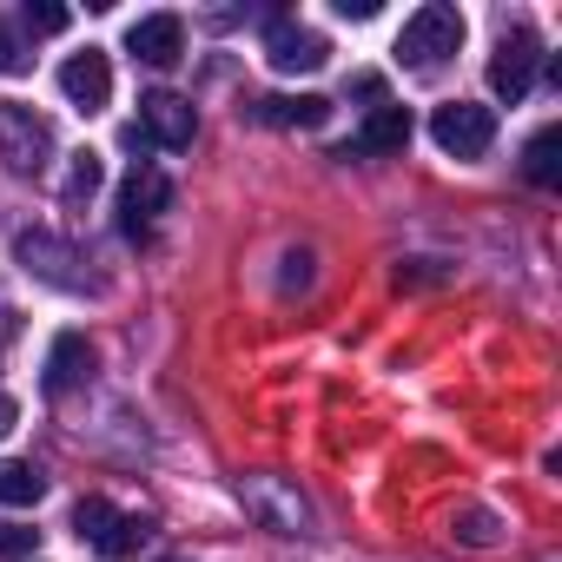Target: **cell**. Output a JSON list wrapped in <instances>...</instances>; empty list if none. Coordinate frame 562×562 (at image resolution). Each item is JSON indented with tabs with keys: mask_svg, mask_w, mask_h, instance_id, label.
<instances>
[{
	"mask_svg": "<svg viewBox=\"0 0 562 562\" xmlns=\"http://www.w3.org/2000/svg\"><path fill=\"white\" fill-rule=\"evenodd\" d=\"M457 47H463V14L450 8V0L417 8V14L404 21V34H397V54H404L411 67H437V60H450Z\"/></svg>",
	"mask_w": 562,
	"mask_h": 562,
	"instance_id": "1",
	"label": "cell"
},
{
	"mask_svg": "<svg viewBox=\"0 0 562 562\" xmlns=\"http://www.w3.org/2000/svg\"><path fill=\"white\" fill-rule=\"evenodd\" d=\"M430 139L450 153V159H483L496 146V113L476 106V100H443L430 113Z\"/></svg>",
	"mask_w": 562,
	"mask_h": 562,
	"instance_id": "2",
	"label": "cell"
},
{
	"mask_svg": "<svg viewBox=\"0 0 562 562\" xmlns=\"http://www.w3.org/2000/svg\"><path fill=\"white\" fill-rule=\"evenodd\" d=\"M74 536H80V542H93L100 555H133V549L153 536V522H146V516H126V509H113L106 496H80V509H74Z\"/></svg>",
	"mask_w": 562,
	"mask_h": 562,
	"instance_id": "3",
	"label": "cell"
},
{
	"mask_svg": "<svg viewBox=\"0 0 562 562\" xmlns=\"http://www.w3.org/2000/svg\"><path fill=\"white\" fill-rule=\"evenodd\" d=\"M0 159L14 172H41L54 159V126L21 100H0Z\"/></svg>",
	"mask_w": 562,
	"mask_h": 562,
	"instance_id": "4",
	"label": "cell"
},
{
	"mask_svg": "<svg viewBox=\"0 0 562 562\" xmlns=\"http://www.w3.org/2000/svg\"><path fill=\"white\" fill-rule=\"evenodd\" d=\"M536 67H542V41H536L529 27L503 34V41H496V60H490V93L516 106V100L536 87Z\"/></svg>",
	"mask_w": 562,
	"mask_h": 562,
	"instance_id": "5",
	"label": "cell"
},
{
	"mask_svg": "<svg viewBox=\"0 0 562 562\" xmlns=\"http://www.w3.org/2000/svg\"><path fill=\"white\" fill-rule=\"evenodd\" d=\"M166 205H172V179L139 159V166L126 172V186H120V232H126V238H146V225H153Z\"/></svg>",
	"mask_w": 562,
	"mask_h": 562,
	"instance_id": "6",
	"label": "cell"
},
{
	"mask_svg": "<svg viewBox=\"0 0 562 562\" xmlns=\"http://www.w3.org/2000/svg\"><path fill=\"white\" fill-rule=\"evenodd\" d=\"M133 126H139L153 146L179 153V146H192V133H199V113H192V100H179V93H146Z\"/></svg>",
	"mask_w": 562,
	"mask_h": 562,
	"instance_id": "7",
	"label": "cell"
},
{
	"mask_svg": "<svg viewBox=\"0 0 562 562\" xmlns=\"http://www.w3.org/2000/svg\"><path fill=\"white\" fill-rule=\"evenodd\" d=\"M265 60H271L278 74H318V67L331 60V41H325V34H312V27H299V21H271Z\"/></svg>",
	"mask_w": 562,
	"mask_h": 562,
	"instance_id": "8",
	"label": "cell"
},
{
	"mask_svg": "<svg viewBox=\"0 0 562 562\" xmlns=\"http://www.w3.org/2000/svg\"><path fill=\"white\" fill-rule=\"evenodd\" d=\"M60 93H67V106H80V113H100V106L113 100V60H106L100 47L74 54V60L60 67Z\"/></svg>",
	"mask_w": 562,
	"mask_h": 562,
	"instance_id": "9",
	"label": "cell"
},
{
	"mask_svg": "<svg viewBox=\"0 0 562 562\" xmlns=\"http://www.w3.org/2000/svg\"><path fill=\"white\" fill-rule=\"evenodd\" d=\"M126 47H133L146 67H172V60L186 54V21H179V14H146V21L126 27Z\"/></svg>",
	"mask_w": 562,
	"mask_h": 562,
	"instance_id": "10",
	"label": "cell"
},
{
	"mask_svg": "<svg viewBox=\"0 0 562 562\" xmlns=\"http://www.w3.org/2000/svg\"><path fill=\"white\" fill-rule=\"evenodd\" d=\"M411 133H417V120H411V106H397V100H384V106H371V120H364V133L351 139V159H364V153H404V146H411Z\"/></svg>",
	"mask_w": 562,
	"mask_h": 562,
	"instance_id": "11",
	"label": "cell"
},
{
	"mask_svg": "<svg viewBox=\"0 0 562 562\" xmlns=\"http://www.w3.org/2000/svg\"><path fill=\"white\" fill-rule=\"evenodd\" d=\"M258 120L265 126H299V133H312V126L331 120V100H318V93H271V100H258Z\"/></svg>",
	"mask_w": 562,
	"mask_h": 562,
	"instance_id": "12",
	"label": "cell"
},
{
	"mask_svg": "<svg viewBox=\"0 0 562 562\" xmlns=\"http://www.w3.org/2000/svg\"><path fill=\"white\" fill-rule=\"evenodd\" d=\"M14 251H21V265H27V271L54 278V285H74V292L87 285V278H74V271H67V265H80V258H74L67 245H54L47 232H21V245H14Z\"/></svg>",
	"mask_w": 562,
	"mask_h": 562,
	"instance_id": "13",
	"label": "cell"
},
{
	"mask_svg": "<svg viewBox=\"0 0 562 562\" xmlns=\"http://www.w3.org/2000/svg\"><path fill=\"white\" fill-rule=\"evenodd\" d=\"M87 371H93V345H87L80 331H60V338H54V351H47V391L60 397V391H74Z\"/></svg>",
	"mask_w": 562,
	"mask_h": 562,
	"instance_id": "14",
	"label": "cell"
},
{
	"mask_svg": "<svg viewBox=\"0 0 562 562\" xmlns=\"http://www.w3.org/2000/svg\"><path fill=\"white\" fill-rule=\"evenodd\" d=\"M41 496H47V476H41L34 463L0 457V503H8V509H34Z\"/></svg>",
	"mask_w": 562,
	"mask_h": 562,
	"instance_id": "15",
	"label": "cell"
},
{
	"mask_svg": "<svg viewBox=\"0 0 562 562\" xmlns=\"http://www.w3.org/2000/svg\"><path fill=\"white\" fill-rule=\"evenodd\" d=\"M522 172H529V186H562V126H542L522 146Z\"/></svg>",
	"mask_w": 562,
	"mask_h": 562,
	"instance_id": "16",
	"label": "cell"
},
{
	"mask_svg": "<svg viewBox=\"0 0 562 562\" xmlns=\"http://www.w3.org/2000/svg\"><path fill=\"white\" fill-rule=\"evenodd\" d=\"M100 179H106V166H100V153H74V166H67V205H80V199H93V192H100Z\"/></svg>",
	"mask_w": 562,
	"mask_h": 562,
	"instance_id": "17",
	"label": "cell"
},
{
	"mask_svg": "<svg viewBox=\"0 0 562 562\" xmlns=\"http://www.w3.org/2000/svg\"><path fill=\"white\" fill-rule=\"evenodd\" d=\"M21 21H27V34H67V8H60V0H27V8H21Z\"/></svg>",
	"mask_w": 562,
	"mask_h": 562,
	"instance_id": "18",
	"label": "cell"
},
{
	"mask_svg": "<svg viewBox=\"0 0 562 562\" xmlns=\"http://www.w3.org/2000/svg\"><path fill=\"white\" fill-rule=\"evenodd\" d=\"M27 67H34V54H27V41H21V34H14L8 21H0V74H8V80H14V74H27Z\"/></svg>",
	"mask_w": 562,
	"mask_h": 562,
	"instance_id": "19",
	"label": "cell"
},
{
	"mask_svg": "<svg viewBox=\"0 0 562 562\" xmlns=\"http://www.w3.org/2000/svg\"><path fill=\"white\" fill-rule=\"evenodd\" d=\"M450 529H457L463 542H476V549H490V542H496V516H490V509H463Z\"/></svg>",
	"mask_w": 562,
	"mask_h": 562,
	"instance_id": "20",
	"label": "cell"
},
{
	"mask_svg": "<svg viewBox=\"0 0 562 562\" xmlns=\"http://www.w3.org/2000/svg\"><path fill=\"white\" fill-rule=\"evenodd\" d=\"M34 542H41V529H21V522H0V562H21V555H34Z\"/></svg>",
	"mask_w": 562,
	"mask_h": 562,
	"instance_id": "21",
	"label": "cell"
},
{
	"mask_svg": "<svg viewBox=\"0 0 562 562\" xmlns=\"http://www.w3.org/2000/svg\"><path fill=\"white\" fill-rule=\"evenodd\" d=\"M305 265H312V251H292V258H285V292L312 285V271H305Z\"/></svg>",
	"mask_w": 562,
	"mask_h": 562,
	"instance_id": "22",
	"label": "cell"
},
{
	"mask_svg": "<svg viewBox=\"0 0 562 562\" xmlns=\"http://www.w3.org/2000/svg\"><path fill=\"white\" fill-rule=\"evenodd\" d=\"M351 93H358V100H371V106H384V80H378V74H358V80H351Z\"/></svg>",
	"mask_w": 562,
	"mask_h": 562,
	"instance_id": "23",
	"label": "cell"
},
{
	"mask_svg": "<svg viewBox=\"0 0 562 562\" xmlns=\"http://www.w3.org/2000/svg\"><path fill=\"white\" fill-rule=\"evenodd\" d=\"M338 14H345V21H371V14H378V0H338Z\"/></svg>",
	"mask_w": 562,
	"mask_h": 562,
	"instance_id": "24",
	"label": "cell"
},
{
	"mask_svg": "<svg viewBox=\"0 0 562 562\" xmlns=\"http://www.w3.org/2000/svg\"><path fill=\"white\" fill-rule=\"evenodd\" d=\"M14 417H21V404H14V397H0V437L14 430Z\"/></svg>",
	"mask_w": 562,
	"mask_h": 562,
	"instance_id": "25",
	"label": "cell"
}]
</instances>
